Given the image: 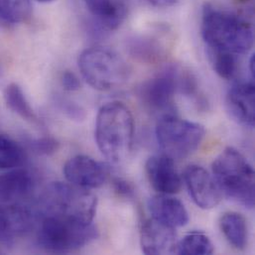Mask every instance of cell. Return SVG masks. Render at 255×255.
<instances>
[{"label": "cell", "mask_w": 255, "mask_h": 255, "mask_svg": "<svg viewBox=\"0 0 255 255\" xmlns=\"http://www.w3.org/2000/svg\"><path fill=\"white\" fill-rule=\"evenodd\" d=\"M202 36L209 51L235 56L247 54L254 46L251 23L230 11L206 3L202 14Z\"/></svg>", "instance_id": "1"}, {"label": "cell", "mask_w": 255, "mask_h": 255, "mask_svg": "<svg viewBox=\"0 0 255 255\" xmlns=\"http://www.w3.org/2000/svg\"><path fill=\"white\" fill-rule=\"evenodd\" d=\"M134 121L128 107L114 102L102 107L96 123V141L100 151L112 163L128 159L133 144Z\"/></svg>", "instance_id": "2"}, {"label": "cell", "mask_w": 255, "mask_h": 255, "mask_svg": "<svg viewBox=\"0 0 255 255\" xmlns=\"http://www.w3.org/2000/svg\"><path fill=\"white\" fill-rule=\"evenodd\" d=\"M213 174L227 197L247 208L255 207V171L239 150L226 148L214 161Z\"/></svg>", "instance_id": "3"}, {"label": "cell", "mask_w": 255, "mask_h": 255, "mask_svg": "<svg viewBox=\"0 0 255 255\" xmlns=\"http://www.w3.org/2000/svg\"><path fill=\"white\" fill-rule=\"evenodd\" d=\"M97 197L72 184H50L40 199L43 216H59L83 224H92L97 213Z\"/></svg>", "instance_id": "4"}, {"label": "cell", "mask_w": 255, "mask_h": 255, "mask_svg": "<svg viewBox=\"0 0 255 255\" xmlns=\"http://www.w3.org/2000/svg\"><path fill=\"white\" fill-rule=\"evenodd\" d=\"M95 225L83 224L59 216H43L38 232L39 245L47 252L66 254L97 240Z\"/></svg>", "instance_id": "5"}, {"label": "cell", "mask_w": 255, "mask_h": 255, "mask_svg": "<svg viewBox=\"0 0 255 255\" xmlns=\"http://www.w3.org/2000/svg\"><path fill=\"white\" fill-rule=\"evenodd\" d=\"M78 63L87 83L102 92L122 87L129 78L128 64L116 52L107 48L94 47L85 50Z\"/></svg>", "instance_id": "6"}, {"label": "cell", "mask_w": 255, "mask_h": 255, "mask_svg": "<svg viewBox=\"0 0 255 255\" xmlns=\"http://www.w3.org/2000/svg\"><path fill=\"white\" fill-rule=\"evenodd\" d=\"M203 126L182 120L175 115H164L156 126V138L165 155L184 159L193 154L205 137Z\"/></svg>", "instance_id": "7"}, {"label": "cell", "mask_w": 255, "mask_h": 255, "mask_svg": "<svg viewBox=\"0 0 255 255\" xmlns=\"http://www.w3.org/2000/svg\"><path fill=\"white\" fill-rule=\"evenodd\" d=\"M178 67H169L138 89L142 104L152 112L173 110V97L178 91Z\"/></svg>", "instance_id": "8"}, {"label": "cell", "mask_w": 255, "mask_h": 255, "mask_svg": "<svg viewBox=\"0 0 255 255\" xmlns=\"http://www.w3.org/2000/svg\"><path fill=\"white\" fill-rule=\"evenodd\" d=\"M64 175L70 184L91 190L100 188L107 182L109 170L89 156L77 155L66 162Z\"/></svg>", "instance_id": "9"}, {"label": "cell", "mask_w": 255, "mask_h": 255, "mask_svg": "<svg viewBox=\"0 0 255 255\" xmlns=\"http://www.w3.org/2000/svg\"><path fill=\"white\" fill-rule=\"evenodd\" d=\"M184 180L191 198L199 208L211 210L220 204L222 192L206 169L190 165L184 172Z\"/></svg>", "instance_id": "10"}, {"label": "cell", "mask_w": 255, "mask_h": 255, "mask_svg": "<svg viewBox=\"0 0 255 255\" xmlns=\"http://www.w3.org/2000/svg\"><path fill=\"white\" fill-rule=\"evenodd\" d=\"M34 225L33 213L23 204H9L0 210V247L12 246Z\"/></svg>", "instance_id": "11"}, {"label": "cell", "mask_w": 255, "mask_h": 255, "mask_svg": "<svg viewBox=\"0 0 255 255\" xmlns=\"http://www.w3.org/2000/svg\"><path fill=\"white\" fill-rule=\"evenodd\" d=\"M227 110L231 117L246 128L255 127V89L254 82L235 84L226 99Z\"/></svg>", "instance_id": "12"}, {"label": "cell", "mask_w": 255, "mask_h": 255, "mask_svg": "<svg viewBox=\"0 0 255 255\" xmlns=\"http://www.w3.org/2000/svg\"><path fill=\"white\" fill-rule=\"evenodd\" d=\"M145 170L151 186L157 192L173 195L180 191L182 181L172 158L165 154L152 156L147 160Z\"/></svg>", "instance_id": "13"}, {"label": "cell", "mask_w": 255, "mask_h": 255, "mask_svg": "<svg viewBox=\"0 0 255 255\" xmlns=\"http://www.w3.org/2000/svg\"><path fill=\"white\" fill-rule=\"evenodd\" d=\"M140 242L143 254L148 255L174 254L178 243L175 229L154 219L143 224Z\"/></svg>", "instance_id": "14"}, {"label": "cell", "mask_w": 255, "mask_h": 255, "mask_svg": "<svg viewBox=\"0 0 255 255\" xmlns=\"http://www.w3.org/2000/svg\"><path fill=\"white\" fill-rule=\"evenodd\" d=\"M152 219L173 229L182 228L189 222V214L184 204L176 198L162 194L148 202Z\"/></svg>", "instance_id": "15"}, {"label": "cell", "mask_w": 255, "mask_h": 255, "mask_svg": "<svg viewBox=\"0 0 255 255\" xmlns=\"http://www.w3.org/2000/svg\"><path fill=\"white\" fill-rule=\"evenodd\" d=\"M34 189L31 173L16 169L0 176V201L5 204H17L27 198Z\"/></svg>", "instance_id": "16"}, {"label": "cell", "mask_w": 255, "mask_h": 255, "mask_svg": "<svg viewBox=\"0 0 255 255\" xmlns=\"http://www.w3.org/2000/svg\"><path fill=\"white\" fill-rule=\"evenodd\" d=\"M98 22L108 30L118 29L127 17V6L122 0H83Z\"/></svg>", "instance_id": "17"}, {"label": "cell", "mask_w": 255, "mask_h": 255, "mask_svg": "<svg viewBox=\"0 0 255 255\" xmlns=\"http://www.w3.org/2000/svg\"><path fill=\"white\" fill-rule=\"evenodd\" d=\"M221 230L227 241L235 249L244 251L248 246L249 230L244 216L239 213H226L220 221Z\"/></svg>", "instance_id": "18"}, {"label": "cell", "mask_w": 255, "mask_h": 255, "mask_svg": "<svg viewBox=\"0 0 255 255\" xmlns=\"http://www.w3.org/2000/svg\"><path fill=\"white\" fill-rule=\"evenodd\" d=\"M4 100L8 109L23 120L31 124L39 123V120L27 101L22 89L17 84L13 83L5 88Z\"/></svg>", "instance_id": "19"}, {"label": "cell", "mask_w": 255, "mask_h": 255, "mask_svg": "<svg viewBox=\"0 0 255 255\" xmlns=\"http://www.w3.org/2000/svg\"><path fill=\"white\" fill-rule=\"evenodd\" d=\"M130 54L147 63H153L163 56V48L160 43L150 36H138L131 39L128 43Z\"/></svg>", "instance_id": "20"}, {"label": "cell", "mask_w": 255, "mask_h": 255, "mask_svg": "<svg viewBox=\"0 0 255 255\" xmlns=\"http://www.w3.org/2000/svg\"><path fill=\"white\" fill-rule=\"evenodd\" d=\"M214 245L208 236L202 233H191L177 243L174 254L184 255H205L214 254Z\"/></svg>", "instance_id": "21"}, {"label": "cell", "mask_w": 255, "mask_h": 255, "mask_svg": "<svg viewBox=\"0 0 255 255\" xmlns=\"http://www.w3.org/2000/svg\"><path fill=\"white\" fill-rule=\"evenodd\" d=\"M25 155L22 147L8 136L0 135V169H10L23 164Z\"/></svg>", "instance_id": "22"}, {"label": "cell", "mask_w": 255, "mask_h": 255, "mask_svg": "<svg viewBox=\"0 0 255 255\" xmlns=\"http://www.w3.org/2000/svg\"><path fill=\"white\" fill-rule=\"evenodd\" d=\"M0 16L9 23H21L31 16L30 0H0Z\"/></svg>", "instance_id": "23"}, {"label": "cell", "mask_w": 255, "mask_h": 255, "mask_svg": "<svg viewBox=\"0 0 255 255\" xmlns=\"http://www.w3.org/2000/svg\"><path fill=\"white\" fill-rule=\"evenodd\" d=\"M215 72L223 79L231 80L237 73V56L218 51H209Z\"/></svg>", "instance_id": "24"}, {"label": "cell", "mask_w": 255, "mask_h": 255, "mask_svg": "<svg viewBox=\"0 0 255 255\" xmlns=\"http://www.w3.org/2000/svg\"><path fill=\"white\" fill-rule=\"evenodd\" d=\"M31 146L33 149L39 153L44 155H51L55 153L59 148V143L57 140L51 137H42L31 141Z\"/></svg>", "instance_id": "25"}, {"label": "cell", "mask_w": 255, "mask_h": 255, "mask_svg": "<svg viewBox=\"0 0 255 255\" xmlns=\"http://www.w3.org/2000/svg\"><path fill=\"white\" fill-rule=\"evenodd\" d=\"M61 84L67 92H77L81 89V82L79 78L70 71H66L62 74Z\"/></svg>", "instance_id": "26"}, {"label": "cell", "mask_w": 255, "mask_h": 255, "mask_svg": "<svg viewBox=\"0 0 255 255\" xmlns=\"http://www.w3.org/2000/svg\"><path fill=\"white\" fill-rule=\"evenodd\" d=\"M113 184H114V188H115L116 192L120 196L128 198L133 194V188H132L131 184L124 179L116 178V179H114Z\"/></svg>", "instance_id": "27"}, {"label": "cell", "mask_w": 255, "mask_h": 255, "mask_svg": "<svg viewBox=\"0 0 255 255\" xmlns=\"http://www.w3.org/2000/svg\"><path fill=\"white\" fill-rule=\"evenodd\" d=\"M179 0H148L150 4L156 7H169L176 4Z\"/></svg>", "instance_id": "28"}, {"label": "cell", "mask_w": 255, "mask_h": 255, "mask_svg": "<svg viewBox=\"0 0 255 255\" xmlns=\"http://www.w3.org/2000/svg\"><path fill=\"white\" fill-rule=\"evenodd\" d=\"M250 66H251V74L253 79H255V55H253L251 62H250Z\"/></svg>", "instance_id": "29"}, {"label": "cell", "mask_w": 255, "mask_h": 255, "mask_svg": "<svg viewBox=\"0 0 255 255\" xmlns=\"http://www.w3.org/2000/svg\"><path fill=\"white\" fill-rule=\"evenodd\" d=\"M38 2H41V3H49V2H52L54 0H37Z\"/></svg>", "instance_id": "30"}]
</instances>
